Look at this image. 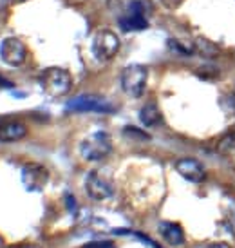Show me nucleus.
Here are the masks:
<instances>
[{
  "mask_svg": "<svg viewBox=\"0 0 235 248\" xmlns=\"http://www.w3.org/2000/svg\"><path fill=\"white\" fill-rule=\"evenodd\" d=\"M217 152L222 154V156H232L235 154V134L234 132H230L226 136H222L219 140V143H217Z\"/></svg>",
  "mask_w": 235,
  "mask_h": 248,
  "instance_id": "2eb2a0df",
  "label": "nucleus"
},
{
  "mask_svg": "<svg viewBox=\"0 0 235 248\" xmlns=\"http://www.w3.org/2000/svg\"><path fill=\"white\" fill-rule=\"evenodd\" d=\"M119 26L123 31H145L148 28V20L145 15V4L141 0H134L129 6V13L123 18H119Z\"/></svg>",
  "mask_w": 235,
  "mask_h": 248,
  "instance_id": "1a4fd4ad",
  "label": "nucleus"
},
{
  "mask_svg": "<svg viewBox=\"0 0 235 248\" xmlns=\"http://www.w3.org/2000/svg\"><path fill=\"white\" fill-rule=\"evenodd\" d=\"M201 248H232V247L224 241H215V243H206V245H203Z\"/></svg>",
  "mask_w": 235,
  "mask_h": 248,
  "instance_id": "aec40b11",
  "label": "nucleus"
},
{
  "mask_svg": "<svg viewBox=\"0 0 235 248\" xmlns=\"http://www.w3.org/2000/svg\"><path fill=\"white\" fill-rule=\"evenodd\" d=\"M65 109L69 112H114V105L98 94H80L67 102Z\"/></svg>",
  "mask_w": 235,
  "mask_h": 248,
  "instance_id": "20e7f679",
  "label": "nucleus"
},
{
  "mask_svg": "<svg viewBox=\"0 0 235 248\" xmlns=\"http://www.w3.org/2000/svg\"><path fill=\"white\" fill-rule=\"evenodd\" d=\"M4 122H6V120H4V118L0 116V127H2V124H4Z\"/></svg>",
  "mask_w": 235,
  "mask_h": 248,
  "instance_id": "a878e982",
  "label": "nucleus"
},
{
  "mask_svg": "<svg viewBox=\"0 0 235 248\" xmlns=\"http://www.w3.org/2000/svg\"><path fill=\"white\" fill-rule=\"evenodd\" d=\"M161 6H165L166 9H177L183 4V0H159Z\"/></svg>",
  "mask_w": 235,
  "mask_h": 248,
  "instance_id": "6ab92c4d",
  "label": "nucleus"
},
{
  "mask_svg": "<svg viewBox=\"0 0 235 248\" xmlns=\"http://www.w3.org/2000/svg\"><path fill=\"white\" fill-rule=\"evenodd\" d=\"M111 151L112 140L103 131L92 132L80 143V154L85 161H100V159L107 158Z\"/></svg>",
  "mask_w": 235,
  "mask_h": 248,
  "instance_id": "f03ea898",
  "label": "nucleus"
},
{
  "mask_svg": "<svg viewBox=\"0 0 235 248\" xmlns=\"http://www.w3.org/2000/svg\"><path fill=\"white\" fill-rule=\"evenodd\" d=\"M18 248H40L38 245H22V247H18Z\"/></svg>",
  "mask_w": 235,
  "mask_h": 248,
  "instance_id": "5701e85b",
  "label": "nucleus"
},
{
  "mask_svg": "<svg viewBox=\"0 0 235 248\" xmlns=\"http://www.w3.org/2000/svg\"><path fill=\"white\" fill-rule=\"evenodd\" d=\"M0 56H2V60L7 65L18 67V65H22V63L26 62L28 47H26V44L20 38L9 36V38H4L2 44H0Z\"/></svg>",
  "mask_w": 235,
  "mask_h": 248,
  "instance_id": "6e6552de",
  "label": "nucleus"
},
{
  "mask_svg": "<svg viewBox=\"0 0 235 248\" xmlns=\"http://www.w3.org/2000/svg\"><path fill=\"white\" fill-rule=\"evenodd\" d=\"M176 170L177 174H181L187 181L192 183H203L206 179V170L205 167L201 165L197 159L194 158H183L176 163Z\"/></svg>",
  "mask_w": 235,
  "mask_h": 248,
  "instance_id": "9d476101",
  "label": "nucleus"
},
{
  "mask_svg": "<svg viewBox=\"0 0 235 248\" xmlns=\"http://www.w3.org/2000/svg\"><path fill=\"white\" fill-rule=\"evenodd\" d=\"M28 134V127L20 122H4L0 127V141H18Z\"/></svg>",
  "mask_w": 235,
  "mask_h": 248,
  "instance_id": "f8f14e48",
  "label": "nucleus"
},
{
  "mask_svg": "<svg viewBox=\"0 0 235 248\" xmlns=\"http://www.w3.org/2000/svg\"><path fill=\"white\" fill-rule=\"evenodd\" d=\"M119 49V38L111 29H100L92 38V53L100 62H109Z\"/></svg>",
  "mask_w": 235,
  "mask_h": 248,
  "instance_id": "39448f33",
  "label": "nucleus"
},
{
  "mask_svg": "<svg viewBox=\"0 0 235 248\" xmlns=\"http://www.w3.org/2000/svg\"><path fill=\"white\" fill-rule=\"evenodd\" d=\"M139 120H141V124L145 125V127H154V125L161 124V110H159V107L154 102H150V104L141 107Z\"/></svg>",
  "mask_w": 235,
  "mask_h": 248,
  "instance_id": "ddd939ff",
  "label": "nucleus"
},
{
  "mask_svg": "<svg viewBox=\"0 0 235 248\" xmlns=\"http://www.w3.org/2000/svg\"><path fill=\"white\" fill-rule=\"evenodd\" d=\"M22 183L29 192H42L49 183V170L40 163H26L22 167Z\"/></svg>",
  "mask_w": 235,
  "mask_h": 248,
  "instance_id": "0eeeda50",
  "label": "nucleus"
},
{
  "mask_svg": "<svg viewBox=\"0 0 235 248\" xmlns=\"http://www.w3.org/2000/svg\"><path fill=\"white\" fill-rule=\"evenodd\" d=\"M195 75L199 78H205V80H215V78H219V69L214 65H206V67H201L195 71Z\"/></svg>",
  "mask_w": 235,
  "mask_h": 248,
  "instance_id": "dca6fc26",
  "label": "nucleus"
},
{
  "mask_svg": "<svg viewBox=\"0 0 235 248\" xmlns=\"http://www.w3.org/2000/svg\"><path fill=\"white\" fill-rule=\"evenodd\" d=\"M147 78H148V71L145 65L139 63H132L129 67H125L121 73V89L132 98H139L145 93Z\"/></svg>",
  "mask_w": 235,
  "mask_h": 248,
  "instance_id": "7ed1b4c3",
  "label": "nucleus"
},
{
  "mask_svg": "<svg viewBox=\"0 0 235 248\" xmlns=\"http://www.w3.org/2000/svg\"><path fill=\"white\" fill-rule=\"evenodd\" d=\"M159 232L163 235V239H165L168 245H172V247H179L185 243V230L181 227L179 223H174V221H163L161 225H159Z\"/></svg>",
  "mask_w": 235,
  "mask_h": 248,
  "instance_id": "9b49d317",
  "label": "nucleus"
},
{
  "mask_svg": "<svg viewBox=\"0 0 235 248\" xmlns=\"http://www.w3.org/2000/svg\"><path fill=\"white\" fill-rule=\"evenodd\" d=\"M83 248H116V245L111 241H96V243H89Z\"/></svg>",
  "mask_w": 235,
  "mask_h": 248,
  "instance_id": "f3484780",
  "label": "nucleus"
},
{
  "mask_svg": "<svg viewBox=\"0 0 235 248\" xmlns=\"http://www.w3.org/2000/svg\"><path fill=\"white\" fill-rule=\"evenodd\" d=\"M154 248H161V247H159V245H156V247H154Z\"/></svg>",
  "mask_w": 235,
  "mask_h": 248,
  "instance_id": "bb28decb",
  "label": "nucleus"
},
{
  "mask_svg": "<svg viewBox=\"0 0 235 248\" xmlns=\"http://www.w3.org/2000/svg\"><path fill=\"white\" fill-rule=\"evenodd\" d=\"M125 134H131V136H136V138L148 140V134H145V132H141L139 129H134V127H127V129H125Z\"/></svg>",
  "mask_w": 235,
  "mask_h": 248,
  "instance_id": "a211bd4d",
  "label": "nucleus"
},
{
  "mask_svg": "<svg viewBox=\"0 0 235 248\" xmlns=\"http://www.w3.org/2000/svg\"><path fill=\"white\" fill-rule=\"evenodd\" d=\"M194 51H197L201 56H205V58H215V56L219 55V47L215 46L214 42L206 40V38H195L194 42Z\"/></svg>",
  "mask_w": 235,
  "mask_h": 248,
  "instance_id": "4468645a",
  "label": "nucleus"
},
{
  "mask_svg": "<svg viewBox=\"0 0 235 248\" xmlns=\"http://www.w3.org/2000/svg\"><path fill=\"white\" fill-rule=\"evenodd\" d=\"M11 87H13V83L6 80L4 76H0V89H11Z\"/></svg>",
  "mask_w": 235,
  "mask_h": 248,
  "instance_id": "412c9836",
  "label": "nucleus"
},
{
  "mask_svg": "<svg viewBox=\"0 0 235 248\" xmlns=\"http://www.w3.org/2000/svg\"><path fill=\"white\" fill-rule=\"evenodd\" d=\"M85 192L90 200L105 201L114 194V185L111 179L103 176L100 170H90L85 178Z\"/></svg>",
  "mask_w": 235,
  "mask_h": 248,
  "instance_id": "423d86ee",
  "label": "nucleus"
},
{
  "mask_svg": "<svg viewBox=\"0 0 235 248\" xmlns=\"http://www.w3.org/2000/svg\"><path fill=\"white\" fill-rule=\"evenodd\" d=\"M4 247H6V243H4V239L0 237V248H4Z\"/></svg>",
  "mask_w": 235,
  "mask_h": 248,
  "instance_id": "393cba45",
  "label": "nucleus"
},
{
  "mask_svg": "<svg viewBox=\"0 0 235 248\" xmlns=\"http://www.w3.org/2000/svg\"><path fill=\"white\" fill-rule=\"evenodd\" d=\"M67 205H69L71 210H74V198L73 196H67Z\"/></svg>",
  "mask_w": 235,
  "mask_h": 248,
  "instance_id": "4be33fe9",
  "label": "nucleus"
},
{
  "mask_svg": "<svg viewBox=\"0 0 235 248\" xmlns=\"http://www.w3.org/2000/svg\"><path fill=\"white\" fill-rule=\"evenodd\" d=\"M13 4H22V2H28V0H11Z\"/></svg>",
  "mask_w": 235,
  "mask_h": 248,
  "instance_id": "b1692460",
  "label": "nucleus"
},
{
  "mask_svg": "<svg viewBox=\"0 0 235 248\" xmlns=\"http://www.w3.org/2000/svg\"><path fill=\"white\" fill-rule=\"evenodd\" d=\"M40 85L44 93L53 98L67 94L73 87V78L62 67H49L40 75Z\"/></svg>",
  "mask_w": 235,
  "mask_h": 248,
  "instance_id": "f257e3e1",
  "label": "nucleus"
}]
</instances>
